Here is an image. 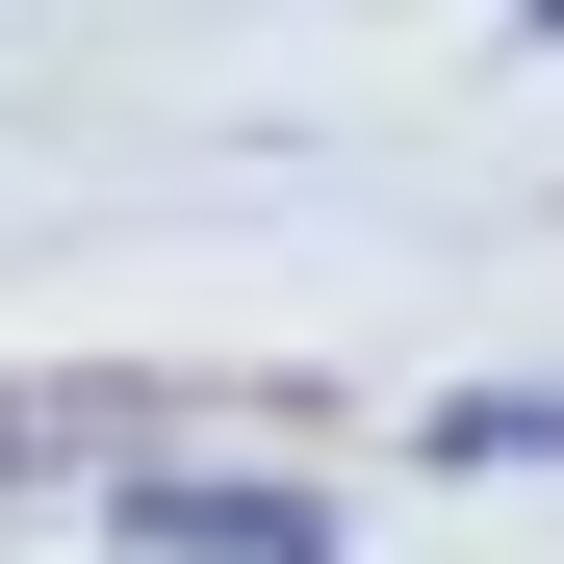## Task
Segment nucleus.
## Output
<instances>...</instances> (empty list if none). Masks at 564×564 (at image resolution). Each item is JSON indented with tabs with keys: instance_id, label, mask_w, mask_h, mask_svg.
<instances>
[{
	"instance_id": "obj_1",
	"label": "nucleus",
	"mask_w": 564,
	"mask_h": 564,
	"mask_svg": "<svg viewBox=\"0 0 564 564\" xmlns=\"http://www.w3.org/2000/svg\"><path fill=\"white\" fill-rule=\"evenodd\" d=\"M129 539H154V564H334V513L282 488V462H257V488H231V462H154V488H129Z\"/></svg>"
},
{
	"instance_id": "obj_2",
	"label": "nucleus",
	"mask_w": 564,
	"mask_h": 564,
	"mask_svg": "<svg viewBox=\"0 0 564 564\" xmlns=\"http://www.w3.org/2000/svg\"><path fill=\"white\" fill-rule=\"evenodd\" d=\"M52 462H129V386H0V488H52Z\"/></svg>"
},
{
	"instance_id": "obj_3",
	"label": "nucleus",
	"mask_w": 564,
	"mask_h": 564,
	"mask_svg": "<svg viewBox=\"0 0 564 564\" xmlns=\"http://www.w3.org/2000/svg\"><path fill=\"white\" fill-rule=\"evenodd\" d=\"M539 26H564V0H539Z\"/></svg>"
}]
</instances>
